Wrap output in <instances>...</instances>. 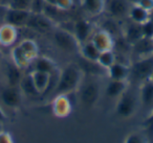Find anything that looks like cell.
<instances>
[{
  "label": "cell",
  "mask_w": 153,
  "mask_h": 143,
  "mask_svg": "<svg viewBox=\"0 0 153 143\" xmlns=\"http://www.w3.org/2000/svg\"><path fill=\"white\" fill-rule=\"evenodd\" d=\"M137 5L142 7L147 12H152L153 11V0H140V2Z\"/></svg>",
  "instance_id": "d6a6232c"
},
{
  "label": "cell",
  "mask_w": 153,
  "mask_h": 143,
  "mask_svg": "<svg viewBox=\"0 0 153 143\" xmlns=\"http://www.w3.org/2000/svg\"><path fill=\"white\" fill-rule=\"evenodd\" d=\"M100 53H101V51L94 46V44L90 40L80 44L79 55H81V57L87 60V61L98 62Z\"/></svg>",
  "instance_id": "ffe728a7"
},
{
  "label": "cell",
  "mask_w": 153,
  "mask_h": 143,
  "mask_svg": "<svg viewBox=\"0 0 153 143\" xmlns=\"http://www.w3.org/2000/svg\"><path fill=\"white\" fill-rule=\"evenodd\" d=\"M12 60H13V63L16 66H18L20 69L26 68L33 63V60L28 57L27 53L22 49V47L20 45H17V46L13 48V50H12Z\"/></svg>",
  "instance_id": "44dd1931"
},
{
  "label": "cell",
  "mask_w": 153,
  "mask_h": 143,
  "mask_svg": "<svg viewBox=\"0 0 153 143\" xmlns=\"http://www.w3.org/2000/svg\"><path fill=\"white\" fill-rule=\"evenodd\" d=\"M22 72L18 66H16L15 64L12 62L7 65V86H14L18 87L21 82L22 78Z\"/></svg>",
  "instance_id": "d4e9b609"
},
{
  "label": "cell",
  "mask_w": 153,
  "mask_h": 143,
  "mask_svg": "<svg viewBox=\"0 0 153 143\" xmlns=\"http://www.w3.org/2000/svg\"><path fill=\"white\" fill-rule=\"evenodd\" d=\"M138 97L142 105L146 108H153V82L149 78L140 83L138 89Z\"/></svg>",
  "instance_id": "2e32d148"
},
{
  "label": "cell",
  "mask_w": 153,
  "mask_h": 143,
  "mask_svg": "<svg viewBox=\"0 0 153 143\" xmlns=\"http://www.w3.org/2000/svg\"><path fill=\"white\" fill-rule=\"evenodd\" d=\"M53 113L59 118L67 117L72 110V102L69 98V95H57L53 97Z\"/></svg>",
  "instance_id": "8fae6325"
},
{
  "label": "cell",
  "mask_w": 153,
  "mask_h": 143,
  "mask_svg": "<svg viewBox=\"0 0 153 143\" xmlns=\"http://www.w3.org/2000/svg\"><path fill=\"white\" fill-rule=\"evenodd\" d=\"M30 11L25 10H17V9H7L4 16L5 24L12 25L16 28L26 27L28 19L30 16Z\"/></svg>",
  "instance_id": "ba28073f"
},
{
  "label": "cell",
  "mask_w": 153,
  "mask_h": 143,
  "mask_svg": "<svg viewBox=\"0 0 153 143\" xmlns=\"http://www.w3.org/2000/svg\"><path fill=\"white\" fill-rule=\"evenodd\" d=\"M97 63L104 69H108L113 63H115V52L114 50H105L101 51Z\"/></svg>",
  "instance_id": "4316f807"
},
{
  "label": "cell",
  "mask_w": 153,
  "mask_h": 143,
  "mask_svg": "<svg viewBox=\"0 0 153 143\" xmlns=\"http://www.w3.org/2000/svg\"><path fill=\"white\" fill-rule=\"evenodd\" d=\"M79 99L83 105L91 108L98 103L101 97V85L98 80H89L87 83H82L79 90Z\"/></svg>",
  "instance_id": "277c9868"
},
{
  "label": "cell",
  "mask_w": 153,
  "mask_h": 143,
  "mask_svg": "<svg viewBox=\"0 0 153 143\" xmlns=\"http://www.w3.org/2000/svg\"><path fill=\"white\" fill-rule=\"evenodd\" d=\"M140 105V102L138 93L128 88L117 98V105H115V114L120 118L127 119V118L132 117L137 112Z\"/></svg>",
  "instance_id": "7a4b0ae2"
},
{
  "label": "cell",
  "mask_w": 153,
  "mask_h": 143,
  "mask_svg": "<svg viewBox=\"0 0 153 143\" xmlns=\"http://www.w3.org/2000/svg\"><path fill=\"white\" fill-rule=\"evenodd\" d=\"M150 80H152V82H153V73L151 74V76H150Z\"/></svg>",
  "instance_id": "60d3db41"
},
{
  "label": "cell",
  "mask_w": 153,
  "mask_h": 143,
  "mask_svg": "<svg viewBox=\"0 0 153 143\" xmlns=\"http://www.w3.org/2000/svg\"><path fill=\"white\" fill-rule=\"evenodd\" d=\"M130 7L131 4L128 2V0H109L106 2L105 11H107L113 19H123L128 17Z\"/></svg>",
  "instance_id": "7c38bea8"
},
{
  "label": "cell",
  "mask_w": 153,
  "mask_h": 143,
  "mask_svg": "<svg viewBox=\"0 0 153 143\" xmlns=\"http://www.w3.org/2000/svg\"><path fill=\"white\" fill-rule=\"evenodd\" d=\"M122 36H123L124 41L131 46L143 38L142 26L140 24H137L130 20L129 22L122 26Z\"/></svg>",
  "instance_id": "4fadbf2b"
},
{
  "label": "cell",
  "mask_w": 153,
  "mask_h": 143,
  "mask_svg": "<svg viewBox=\"0 0 153 143\" xmlns=\"http://www.w3.org/2000/svg\"><path fill=\"white\" fill-rule=\"evenodd\" d=\"M81 7L91 17L101 16L106 9V0H81Z\"/></svg>",
  "instance_id": "ac0fdd59"
},
{
  "label": "cell",
  "mask_w": 153,
  "mask_h": 143,
  "mask_svg": "<svg viewBox=\"0 0 153 143\" xmlns=\"http://www.w3.org/2000/svg\"><path fill=\"white\" fill-rule=\"evenodd\" d=\"M19 45L22 47V49L27 53V55L33 60V61L38 57V45L36 44L35 41L28 40L27 39V40L22 41Z\"/></svg>",
  "instance_id": "83f0119b"
},
{
  "label": "cell",
  "mask_w": 153,
  "mask_h": 143,
  "mask_svg": "<svg viewBox=\"0 0 153 143\" xmlns=\"http://www.w3.org/2000/svg\"><path fill=\"white\" fill-rule=\"evenodd\" d=\"M30 74L32 76V80L34 82L37 91L40 94H43V93H45L48 90L51 83V75L53 74L47 73V72L36 71V70H33Z\"/></svg>",
  "instance_id": "e0dca14e"
},
{
  "label": "cell",
  "mask_w": 153,
  "mask_h": 143,
  "mask_svg": "<svg viewBox=\"0 0 153 143\" xmlns=\"http://www.w3.org/2000/svg\"><path fill=\"white\" fill-rule=\"evenodd\" d=\"M124 143H149V140L144 132H133L126 137Z\"/></svg>",
  "instance_id": "f1b7e54d"
},
{
  "label": "cell",
  "mask_w": 153,
  "mask_h": 143,
  "mask_svg": "<svg viewBox=\"0 0 153 143\" xmlns=\"http://www.w3.org/2000/svg\"><path fill=\"white\" fill-rule=\"evenodd\" d=\"M149 20L153 23V11L150 12V15H149Z\"/></svg>",
  "instance_id": "f35d334b"
},
{
  "label": "cell",
  "mask_w": 153,
  "mask_h": 143,
  "mask_svg": "<svg viewBox=\"0 0 153 143\" xmlns=\"http://www.w3.org/2000/svg\"><path fill=\"white\" fill-rule=\"evenodd\" d=\"M90 41L94 43V46L100 51L113 50L115 46L114 38L107 30L103 29V28L94 30L91 38H90Z\"/></svg>",
  "instance_id": "9c48e42d"
},
{
  "label": "cell",
  "mask_w": 153,
  "mask_h": 143,
  "mask_svg": "<svg viewBox=\"0 0 153 143\" xmlns=\"http://www.w3.org/2000/svg\"><path fill=\"white\" fill-rule=\"evenodd\" d=\"M0 143H14V141L9 133L2 130L0 132Z\"/></svg>",
  "instance_id": "836d02e7"
},
{
  "label": "cell",
  "mask_w": 153,
  "mask_h": 143,
  "mask_svg": "<svg viewBox=\"0 0 153 143\" xmlns=\"http://www.w3.org/2000/svg\"><path fill=\"white\" fill-rule=\"evenodd\" d=\"M5 120H7V115L4 114V112H3V110L0 108V123H2V122H4Z\"/></svg>",
  "instance_id": "d590c367"
},
{
  "label": "cell",
  "mask_w": 153,
  "mask_h": 143,
  "mask_svg": "<svg viewBox=\"0 0 153 143\" xmlns=\"http://www.w3.org/2000/svg\"><path fill=\"white\" fill-rule=\"evenodd\" d=\"M74 0H57L56 7L60 10V11H69L72 7H74Z\"/></svg>",
  "instance_id": "1f68e13d"
},
{
  "label": "cell",
  "mask_w": 153,
  "mask_h": 143,
  "mask_svg": "<svg viewBox=\"0 0 153 143\" xmlns=\"http://www.w3.org/2000/svg\"><path fill=\"white\" fill-rule=\"evenodd\" d=\"M107 76L110 80H129L130 65L121 62H115L107 69Z\"/></svg>",
  "instance_id": "9a60e30c"
},
{
  "label": "cell",
  "mask_w": 153,
  "mask_h": 143,
  "mask_svg": "<svg viewBox=\"0 0 153 143\" xmlns=\"http://www.w3.org/2000/svg\"><path fill=\"white\" fill-rule=\"evenodd\" d=\"M17 38V28L9 24H4L0 27V44L10 46L15 42Z\"/></svg>",
  "instance_id": "603a6c76"
},
{
  "label": "cell",
  "mask_w": 153,
  "mask_h": 143,
  "mask_svg": "<svg viewBox=\"0 0 153 143\" xmlns=\"http://www.w3.org/2000/svg\"><path fill=\"white\" fill-rule=\"evenodd\" d=\"M84 72L76 63H69L59 72L57 84L53 90V97L57 95H69L78 92L83 83Z\"/></svg>",
  "instance_id": "6da1fadb"
},
{
  "label": "cell",
  "mask_w": 153,
  "mask_h": 143,
  "mask_svg": "<svg viewBox=\"0 0 153 143\" xmlns=\"http://www.w3.org/2000/svg\"><path fill=\"white\" fill-rule=\"evenodd\" d=\"M96 30L94 25L86 19H79L74 23V28H72V34L74 35L76 39L80 44L90 40L92 34Z\"/></svg>",
  "instance_id": "30bf717a"
},
{
  "label": "cell",
  "mask_w": 153,
  "mask_h": 143,
  "mask_svg": "<svg viewBox=\"0 0 153 143\" xmlns=\"http://www.w3.org/2000/svg\"><path fill=\"white\" fill-rule=\"evenodd\" d=\"M129 88V80H110L105 88V94L109 98H119Z\"/></svg>",
  "instance_id": "d6986e66"
},
{
  "label": "cell",
  "mask_w": 153,
  "mask_h": 143,
  "mask_svg": "<svg viewBox=\"0 0 153 143\" xmlns=\"http://www.w3.org/2000/svg\"><path fill=\"white\" fill-rule=\"evenodd\" d=\"M22 96H23V94H22L19 86H7L0 92L1 102L10 109H16L19 107L21 105Z\"/></svg>",
  "instance_id": "52a82bcc"
},
{
  "label": "cell",
  "mask_w": 153,
  "mask_h": 143,
  "mask_svg": "<svg viewBox=\"0 0 153 143\" xmlns=\"http://www.w3.org/2000/svg\"><path fill=\"white\" fill-rule=\"evenodd\" d=\"M26 27H30L39 32H47L55 29L56 25L55 22L51 19H49L47 16H45L43 13L32 12Z\"/></svg>",
  "instance_id": "8992f818"
},
{
  "label": "cell",
  "mask_w": 153,
  "mask_h": 143,
  "mask_svg": "<svg viewBox=\"0 0 153 143\" xmlns=\"http://www.w3.org/2000/svg\"><path fill=\"white\" fill-rule=\"evenodd\" d=\"M42 1L45 3V4L53 5V7H56V3H57V0H42Z\"/></svg>",
  "instance_id": "8d00e7d4"
},
{
  "label": "cell",
  "mask_w": 153,
  "mask_h": 143,
  "mask_svg": "<svg viewBox=\"0 0 153 143\" xmlns=\"http://www.w3.org/2000/svg\"><path fill=\"white\" fill-rule=\"evenodd\" d=\"M142 26V32H143V37L145 38H152L153 37V23L148 20L145 23L140 24Z\"/></svg>",
  "instance_id": "4dcf8cb0"
},
{
  "label": "cell",
  "mask_w": 153,
  "mask_h": 143,
  "mask_svg": "<svg viewBox=\"0 0 153 143\" xmlns=\"http://www.w3.org/2000/svg\"><path fill=\"white\" fill-rule=\"evenodd\" d=\"M153 73V55L145 59L136 60L130 64V78L140 80V83L149 80ZM129 78V80H130Z\"/></svg>",
  "instance_id": "5b68a950"
},
{
  "label": "cell",
  "mask_w": 153,
  "mask_h": 143,
  "mask_svg": "<svg viewBox=\"0 0 153 143\" xmlns=\"http://www.w3.org/2000/svg\"><path fill=\"white\" fill-rule=\"evenodd\" d=\"M53 37L55 44L59 49L68 53H79L80 43L78 42L72 32L65 28L55 27L53 30Z\"/></svg>",
  "instance_id": "3957f363"
},
{
  "label": "cell",
  "mask_w": 153,
  "mask_h": 143,
  "mask_svg": "<svg viewBox=\"0 0 153 143\" xmlns=\"http://www.w3.org/2000/svg\"><path fill=\"white\" fill-rule=\"evenodd\" d=\"M33 66L34 69L36 71H42V72H47V73L53 74V72L57 70L56 67V63L51 59L47 57H37L36 59L33 61Z\"/></svg>",
  "instance_id": "7402d4cb"
},
{
  "label": "cell",
  "mask_w": 153,
  "mask_h": 143,
  "mask_svg": "<svg viewBox=\"0 0 153 143\" xmlns=\"http://www.w3.org/2000/svg\"><path fill=\"white\" fill-rule=\"evenodd\" d=\"M128 2L131 5H134V4H138L140 2V0H128Z\"/></svg>",
  "instance_id": "74e56055"
},
{
  "label": "cell",
  "mask_w": 153,
  "mask_h": 143,
  "mask_svg": "<svg viewBox=\"0 0 153 143\" xmlns=\"http://www.w3.org/2000/svg\"><path fill=\"white\" fill-rule=\"evenodd\" d=\"M19 88H20V90H21L22 94L26 95V96L35 97V96H38V95H41L40 93L37 91L30 73L22 76L21 82H20V84H19Z\"/></svg>",
  "instance_id": "484cf974"
},
{
  "label": "cell",
  "mask_w": 153,
  "mask_h": 143,
  "mask_svg": "<svg viewBox=\"0 0 153 143\" xmlns=\"http://www.w3.org/2000/svg\"><path fill=\"white\" fill-rule=\"evenodd\" d=\"M149 15H150L149 12H147L146 10H144L140 5L134 4L130 7L128 18H129V20L135 22V23L143 24L149 20Z\"/></svg>",
  "instance_id": "cb8c5ba5"
},
{
  "label": "cell",
  "mask_w": 153,
  "mask_h": 143,
  "mask_svg": "<svg viewBox=\"0 0 153 143\" xmlns=\"http://www.w3.org/2000/svg\"><path fill=\"white\" fill-rule=\"evenodd\" d=\"M2 123H0V132H2Z\"/></svg>",
  "instance_id": "ab89813d"
},
{
  "label": "cell",
  "mask_w": 153,
  "mask_h": 143,
  "mask_svg": "<svg viewBox=\"0 0 153 143\" xmlns=\"http://www.w3.org/2000/svg\"><path fill=\"white\" fill-rule=\"evenodd\" d=\"M33 1L34 0H9V4L7 5H9L10 9L30 11L32 10Z\"/></svg>",
  "instance_id": "f546056e"
},
{
  "label": "cell",
  "mask_w": 153,
  "mask_h": 143,
  "mask_svg": "<svg viewBox=\"0 0 153 143\" xmlns=\"http://www.w3.org/2000/svg\"><path fill=\"white\" fill-rule=\"evenodd\" d=\"M131 52L134 55L137 57V60L145 59L153 55V42L150 38H145L135 42L133 45H131Z\"/></svg>",
  "instance_id": "5bb4252c"
},
{
  "label": "cell",
  "mask_w": 153,
  "mask_h": 143,
  "mask_svg": "<svg viewBox=\"0 0 153 143\" xmlns=\"http://www.w3.org/2000/svg\"><path fill=\"white\" fill-rule=\"evenodd\" d=\"M145 126L148 128H153V108L151 109V113L145 121Z\"/></svg>",
  "instance_id": "e575fe53"
},
{
  "label": "cell",
  "mask_w": 153,
  "mask_h": 143,
  "mask_svg": "<svg viewBox=\"0 0 153 143\" xmlns=\"http://www.w3.org/2000/svg\"><path fill=\"white\" fill-rule=\"evenodd\" d=\"M151 40H152V42H153V37H152V38H151Z\"/></svg>",
  "instance_id": "b9f144b4"
}]
</instances>
